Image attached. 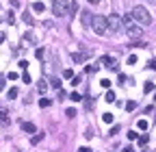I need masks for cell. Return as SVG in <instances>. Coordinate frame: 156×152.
I'll return each instance as SVG.
<instances>
[{"mask_svg":"<svg viewBox=\"0 0 156 152\" xmlns=\"http://www.w3.org/2000/svg\"><path fill=\"white\" fill-rule=\"evenodd\" d=\"M130 15H132V20L139 24V26H150L152 24V15H150V11L145 7H134L132 11H130Z\"/></svg>","mask_w":156,"mask_h":152,"instance_id":"obj_1","label":"cell"},{"mask_svg":"<svg viewBox=\"0 0 156 152\" xmlns=\"http://www.w3.org/2000/svg\"><path fill=\"white\" fill-rule=\"evenodd\" d=\"M91 28H93L96 35H100V37H104V35L108 33V22L104 15H93L91 17Z\"/></svg>","mask_w":156,"mask_h":152,"instance_id":"obj_2","label":"cell"},{"mask_svg":"<svg viewBox=\"0 0 156 152\" xmlns=\"http://www.w3.org/2000/svg\"><path fill=\"white\" fill-rule=\"evenodd\" d=\"M69 11H72L69 0H54V2H52V13L57 17H65Z\"/></svg>","mask_w":156,"mask_h":152,"instance_id":"obj_3","label":"cell"},{"mask_svg":"<svg viewBox=\"0 0 156 152\" xmlns=\"http://www.w3.org/2000/svg\"><path fill=\"white\" fill-rule=\"evenodd\" d=\"M106 22H108V33H119V31H124V17H122V15L111 13V15L106 17Z\"/></svg>","mask_w":156,"mask_h":152,"instance_id":"obj_4","label":"cell"},{"mask_svg":"<svg viewBox=\"0 0 156 152\" xmlns=\"http://www.w3.org/2000/svg\"><path fill=\"white\" fill-rule=\"evenodd\" d=\"M132 22H134V20H132ZM132 22H128V24L124 26V28H126V35H128L130 39H139L141 33H143V28H141L139 24H132Z\"/></svg>","mask_w":156,"mask_h":152,"instance_id":"obj_5","label":"cell"},{"mask_svg":"<svg viewBox=\"0 0 156 152\" xmlns=\"http://www.w3.org/2000/svg\"><path fill=\"white\" fill-rule=\"evenodd\" d=\"M100 63H102V65H106L108 70H113V72H115V70L119 67L117 59H113V57H100Z\"/></svg>","mask_w":156,"mask_h":152,"instance_id":"obj_6","label":"cell"},{"mask_svg":"<svg viewBox=\"0 0 156 152\" xmlns=\"http://www.w3.org/2000/svg\"><path fill=\"white\" fill-rule=\"evenodd\" d=\"M91 57V52H74L72 55V61H76V63H82V61H87Z\"/></svg>","mask_w":156,"mask_h":152,"instance_id":"obj_7","label":"cell"},{"mask_svg":"<svg viewBox=\"0 0 156 152\" xmlns=\"http://www.w3.org/2000/svg\"><path fill=\"white\" fill-rule=\"evenodd\" d=\"M22 130H24V133H31V135H33V133H37V126H35L33 122H22Z\"/></svg>","mask_w":156,"mask_h":152,"instance_id":"obj_8","label":"cell"},{"mask_svg":"<svg viewBox=\"0 0 156 152\" xmlns=\"http://www.w3.org/2000/svg\"><path fill=\"white\" fill-rule=\"evenodd\" d=\"M9 122H11V120H9V113H7L4 109H0V124H2V126H7Z\"/></svg>","mask_w":156,"mask_h":152,"instance_id":"obj_9","label":"cell"},{"mask_svg":"<svg viewBox=\"0 0 156 152\" xmlns=\"http://www.w3.org/2000/svg\"><path fill=\"white\" fill-rule=\"evenodd\" d=\"M91 17H93V15H91V13H87V11H82V15H80V20H82V24H85V26H91Z\"/></svg>","mask_w":156,"mask_h":152,"instance_id":"obj_10","label":"cell"},{"mask_svg":"<svg viewBox=\"0 0 156 152\" xmlns=\"http://www.w3.org/2000/svg\"><path fill=\"white\" fill-rule=\"evenodd\" d=\"M33 11L35 13H43L46 11V4L43 2H33Z\"/></svg>","mask_w":156,"mask_h":152,"instance_id":"obj_11","label":"cell"},{"mask_svg":"<svg viewBox=\"0 0 156 152\" xmlns=\"http://www.w3.org/2000/svg\"><path fill=\"white\" fill-rule=\"evenodd\" d=\"M37 91H39V94H46V91H48V83H46V80H39V83H37Z\"/></svg>","mask_w":156,"mask_h":152,"instance_id":"obj_12","label":"cell"},{"mask_svg":"<svg viewBox=\"0 0 156 152\" xmlns=\"http://www.w3.org/2000/svg\"><path fill=\"white\" fill-rule=\"evenodd\" d=\"M41 139H43V133H37V135H33V137H31V144H33V146H37Z\"/></svg>","mask_w":156,"mask_h":152,"instance_id":"obj_13","label":"cell"},{"mask_svg":"<svg viewBox=\"0 0 156 152\" xmlns=\"http://www.w3.org/2000/svg\"><path fill=\"white\" fill-rule=\"evenodd\" d=\"M50 104H52V100H50V98H41V100H39V106H41V109H48Z\"/></svg>","mask_w":156,"mask_h":152,"instance_id":"obj_14","label":"cell"},{"mask_svg":"<svg viewBox=\"0 0 156 152\" xmlns=\"http://www.w3.org/2000/svg\"><path fill=\"white\" fill-rule=\"evenodd\" d=\"M69 100H72V102H80V100H82V96H80L78 91H72V94H69Z\"/></svg>","mask_w":156,"mask_h":152,"instance_id":"obj_15","label":"cell"},{"mask_svg":"<svg viewBox=\"0 0 156 152\" xmlns=\"http://www.w3.org/2000/svg\"><path fill=\"white\" fill-rule=\"evenodd\" d=\"M113 120H115L113 113H104V115H102V122H104V124H113Z\"/></svg>","mask_w":156,"mask_h":152,"instance_id":"obj_16","label":"cell"},{"mask_svg":"<svg viewBox=\"0 0 156 152\" xmlns=\"http://www.w3.org/2000/svg\"><path fill=\"white\" fill-rule=\"evenodd\" d=\"M148 126H150V124L145 122V120H139V122H137V128H139V130H148Z\"/></svg>","mask_w":156,"mask_h":152,"instance_id":"obj_17","label":"cell"},{"mask_svg":"<svg viewBox=\"0 0 156 152\" xmlns=\"http://www.w3.org/2000/svg\"><path fill=\"white\" fill-rule=\"evenodd\" d=\"M7 96H9V100H15V98H17V89H15V87H11V89L7 91Z\"/></svg>","mask_w":156,"mask_h":152,"instance_id":"obj_18","label":"cell"},{"mask_svg":"<svg viewBox=\"0 0 156 152\" xmlns=\"http://www.w3.org/2000/svg\"><path fill=\"white\" fill-rule=\"evenodd\" d=\"M106 102H115V91H111V89H108L106 91V98H104Z\"/></svg>","mask_w":156,"mask_h":152,"instance_id":"obj_19","label":"cell"},{"mask_svg":"<svg viewBox=\"0 0 156 152\" xmlns=\"http://www.w3.org/2000/svg\"><path fill=\"white\" fill-rule=\"evenodd\" d=\"M143 91H145V94H150V91H154V83H150V80H148V83L143 85Z\"/></svg>","mask_w":156,"mask_h":152,"instance_id":"obj_20","label":"cell"},{"mask_svg":"<svg viewBox=\"0 0 156 152\" xmlns=\"http://www.w3.org/2000/svg\"><path fill=\"white\" fill-rule=\"evenodd\" d=\"M134 109H137V102L134 100H128L126 102V111H134Z\"/></svg>","mask_w":156,"mask_h":152,"instance_id":"obj_21","label":"cell"},{"mask_svg":"<svg viewBox=\"0 0 156 152\" xmlns=\"http://www.w3.org/2000/svg\"><path fill=\"white\" fill-rule=\"evenodd\" d=\"M22 20H24L26 24H31V26H33V15H31V13H24V15H22Z\"/></svg>","mask_w":156,"mask_h":152,"instance_id":"obj_22","label":"cell"},{"mask_svg":"<svg viewBox=\"0 0 156 152\" xmlns=\"http://www.w3.org/2000/svg\"><path fill=\"white\" fill-rule=\"evenodd\" d=\"M22 80H24L26 85H31V83H33V78H31V74H28V72H24V74H22Z\"/></svg>","mask_w":156,"mask_h":152,"instance_id":"obj_23","label":"cell"},{"mask_svg":"<svg viewBox=\"0 0 156 152\" xmlns=\"http://www.w3.org/2000/svg\"><path fill=\"white\" fill-rule=\"evenodd\" d=\"M50 85H52L54 89H61V80H59V78H52V80H50Z\"/></svg>","mask_w":156,"mask_h":152,"instance_id":"obj_24","label":"cell"},{"mask_svg":"<svg viewBox=\"0 0 156 152\" xmlns=\"http://www.w3.org/2000/svg\"><path fill=\"white\" fill-rule=\"evenodd\" d=\"M7 78H9V80H17V78H20V74H17V72H9Z\"/></svg>","mask_w":156,"mask_h":152,"instance_id":"obj_25","label":"cell"},{"mask_svg":"<svg viewBox=\"0 0 156 152\" xmlns=\"http://www.w3.org/2000/svg\"><path fill=\"white\" fill-rule=\"evenodd\" d=\"M132 48H148V43H145V41H134Z\"/></svg>","mask_w":156,"mask_h":152,"instance_id":"obj_26","label":"cell"},{"mask_svg":"<svg viewBox=\"0 0 156 152\" xmlns=\"http://www.w3.org/2000/svg\"><path fill=\"white\" fill-rule=\"evenodd\" d=\"M128 139H130V141H134V139H139V133H134V130H130V133H128Z\"/></svg>","mask_w":156,"mask_h":152,"instance_id":"obj_27","label":"cell"},{"mask_svg":"<svg viewBox=\"0 0 156 152\" xmlns=\"http://www.w3.org/2000/svg\"><path fill=\"white\" fill-rule=\"evenodd\" d=\"M96 70H98V65H87V67H85V72H87V74H93Z\"/></svg>","mask_w":156,"mask_h":152,"instance_id":"obj_28","label":"cell"},{"mask_svg":"<svg viewBox=\"0 0 156 152\" xmlns=\"http://www.w3.org/2000/svg\"><path fill=\"white\" fill-rule=\"evenodd\" d=\"M65 115H67L69 120H72V118H76V109H67V111H65Z\"/></svg>","mask_w":156,"mask_h":152,"instance_id":"obj_29","label":"cell"},{"mask_svg":"<svg viewBox=\"0 0 156 152\" xmlns=\"http://www.w3.org/2000/svg\"><path fill=\"white\" fill-rule=\"evenodd\" d=\"M148 139H150L148 135H141V137H139V146H145V144H148Z\"/></svg>","mask_w":156,"mask_h":152,"instance_id":"obj_30","label":"cell"},{"mask_svg":"<svg viewBox=\"0 0 156 152\" xmlns=\"http://www.w3.org/2000/svg\"><path fill=\"white\" fill-rule=\"evenodd\" d=\"M100 85H102L104 89H108V87H111V80H108V78H104V80H100Z\"/></svg>","mask_w":156,"mask_h":152,"instance_id":"obj_31","label":"cell"},{"mask_svg":"<svg viewBox=\"0 0 156 152\" xmlns=\"http://www.w3.org/2000/svg\"><path fill=\"white\" fill-rule=\"evenodd\" d=\"M63 76L65 78H74V72H72V70H63Z\"/></svg>","mask_w":156,"mask_h":152,"instance_id":"obj_32","label":"cell"},{"mask_svg":"<svg viewBox=\"0 0 156 152\" xmlns=\"http://www.w3.org/2000/svg\"><path fill=\"white\" fill-rule=\"evenodd\" d=\"M126 63H128V65H134V63H137V57H134V55H130V57H128V61H126Z\"/></svg>","mask_w":156,"mask_h":152,"instance_id":"obj_33","label":"cell"},{"mask_svg":"<svg viewBox=\"0 0 156 152\" xmlns=\"http://www.w3.org/2000/svg\"><path fill=\"white\" fill-rule=\"evenodd\" d=\"M35 57L41 59V57H43V48H37V50H35Z\"/></svg>","mask_w":156,"mask_h":152,"instance_id":"obj_34","label":"cell"},{"mask_svg":"<svg viewBox=\"0 0 156 152\" xmlns=\"http://www.w3.org/2000/svg\"><path fill=\"white\" fill-rule=\"evenodd\" d=\"M80 80H82V78H80V76H74V78H72V85H74V87H76V85H78V83H80Z\"/></svg>","mask_w":156,"mask_h":152,"instance_id":"obj_35","label":"cell"},{"mask_svg":"<svg viewBox=\"0 0 156 152\" xmlns=\"http://www.w3.org/2000/svg\"><path fill=\"white\" fill-rule=\"evenodd\" d=\"M117 133H119V126H113L111 130H108V135H117Z\"/></svg>","mask_w":156,"mask_h":152,"instance_id":"obj_36","label":"cell"},{"mask_svg":"<svg viewBox=\"0 0 156 152\" xmlns=\"http://www.w3.org/2000/svg\"><path fill=\"white\" fill-rule=\"evenodd\" d=\"M126 80H128V78H126L124 74H119V80H117V83H119V85H124V83H126Z\"/></svg>","mask_w":156,"mask_h":152,"instance_id":"obj_37","label":"cell"},{"mask_svg":"<svg viewBox=\"0 0 156 152\" xmlns=\"http://www.w3.org/2000/svg\"><path fill=\"white\" fill-rule=\"evenodd\" d=\"M148 67H150V70H156V59H154V61H150V65H148Z\"/></svg>","mask_w":156,"mask_h":152,"instance_id":"obj_38","label":"cell"},{"mask_svg":"<svg viewBox=\"0 0 156 152\" xmlns=\"http://www.w3.org/2000/svg\"><path fill=\"white\" fill-rule=\"evenodd\" d=\"M78 152H91V148H87V146H82V148H80Z\"/></svg>","mask_w":156,"mask_h":152,"instance_id":"obj_39","label":"cell"},{"mask_svg":"<svg viewBox=\"0 0 156 152\" xmlns=\"http://www.w3.org/2000/svg\"><path fill=\"white\" fill-rule=\"evenodd\" d=\"M124 152H134V148H132V146H126V148H124Z\"/></svg>","mask_w":156,"mask_h":152,"instance_id":"obj_40","label":"cell"},{"mask_svg":"<svg viewBox=\"0 0 156 152\" xmlns=\"http://www.w3.org/2000/svg\"><path fill=\"white\" fill-rule=\"evenodd\" d=\"M2 87H4V78L0 76V91H2Z\"/></svg>","mask_w":156,"mask_h":152,"instance_id":"obj_41","label":"cell"},{"mask_svg":"<svg viewBox=\"0 0 156 152\" xmlns=\"http://www.w3.org/2000/svg\"><path fill=\"white\" fill-rule=\"evenodd\" d=\"M2 41H4V33H2V31H0V43H2Z\"/></svg>","mask_w":156,"mask_h":152,"instance_id":"obj_42","label":"cell"},{"mask_svg":"<svg viewBox=\"0 0 156 152\" xmlns=\"http://www.w3.org/2000/svg\"><path fill=\"white\" fill-rule=\"evenodd\" d=\"M87 2H89V4H98V2H100V0H87Z\"/></svg>","mask_w":156,"mask_h":152,"instance_id":"obj_43","label":"cell"},{"mask_svg":"<svg viewBox=\"0 0 156 152\" xmlns=\"http://www.w3.org/2000/svg\"><path fill=\"white\" fill-rule=\"evenodd\" d=\"M150 2H152V4H156V0H150Z\"/></svg>","mask_w":156,"mask_h":152,"instance_id":"obj_44","label":"cell"}]
</instances>
